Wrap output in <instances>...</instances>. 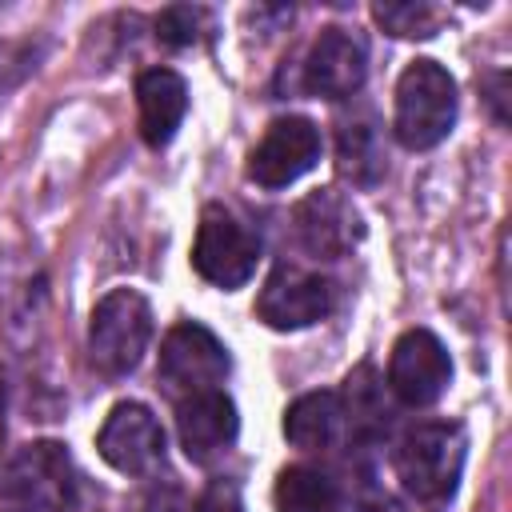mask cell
Segmentation results:
<instances>
[{
    "instance_id": "7a4b0ae2",
    "label": "cell",
    "mask_w": 512,
    "mask_h": 512,
    "mask_svg": "<svg viewBox=\"0 0 512 512\" xmlns=\"http://www.w3.org/2000/svg\"><path fill=\"white\" fill-rule=\"evenodd\" d=\"M76 468L64 444L36 440L0 460V512H72Z\"/></svg>"
},
{
    "instance_id": "44dd1931",
    "label": "cell",
    "mask_w": 512,
    "mask_h": 512,
    "mask_svg": "<svg viewBox=\"0 0 512 512\" xmlns=\"http://www.w3.org/2000/svg\"><path fill=\"white\" fill-rule=\"evenodd\" d=\"M44 56L40 40H0V96L24 84Z\"/></svg>"
},
{
    "instance_id": "52a82bcc",
    "label": "cell",
    "mask_w": 512,
    "mask_h": 512,
    "mask_svg": "<svg viewBox=\"0 0 512 512\" xmlns=\"http://www.w3.org/2000/svg\"><path fill=\"white\" fill-rule=\"evenodd\" d=\"M320 152H324V140H320V128L308 116H280L264 128L260 144L252 148L248 180L268 188V192L288 188L320 164Z\"/></svg>"
},
{
    "instance_id": "8fae6325",
    "label": "cell",
    "mask_w": 512,
    "mask_h": 512,
    "mask_svg": "<svg viewBox=\"0 0 512 512\" xmlns=\"http://www.w3.org/2000/svg\"><path fill=\"white\" fill-rule=\"evenodd\" d=\"M292 232H296L300 248L312 252L316 260H340L360 244L364 220L344 192L316 188L292 208Z\"/></svg>"
},
{
    "instance_id": "7c38bea8",
    "label": "cell",
    "mask_w": 512,
    "mask_h": 512,
    "mask_svg": "<svg viewBox=\"0 0 512 512\" xmlns=\"http://www.w3.org/2000/svg\"><path fill=\"white\" fill-rule=\"evenodd\" d=\"M364 76H368V52L364 40L348 28H324L300 64L304 92L320 100H348L352 92H360Z\"/></svg>"
},
{
    "instance_id": "e0dca14e",
    "label": "cell",
    "mask_w": 512,
    "mask_h": 512,
    "mask_svg": "<svg viewBox=\"0 0 512 512\" xmlns=\"http://www.w3.org/2000/svg\"><path fill=\"white\" fill-rule=\"evenodd\" d=\"M384 380L376 376L372 364H360L356 372H348L344 392H340V408H344V424L352 436L360 440H376L388 432V400H384Z\"/></svg>"
},
{
    "instance_id": "cb8c5ba5",
    "label": "cell",
    "mask_w": 512,
    "mask_h": 512,
    "mask_svg": "<svg viewBox=\"0 0 512 512\" xmlns=\"http://www.w3.org/2000/svg\"><path fill=\"white\" fill-rule=\"evenodd\" d=\"M144 512H184V504H180V492H176V488H164V492H156V496L144 504Z\"/></svg>"
},
{
    "instance_id": "6da1fadb",
    "label": "cell",
    "mask_w": 512,
    "mask_h": 512,
    "mask_svg": "<svg viewBox=\"0 0 512 512\" xmlns=\"http://www.w3.org/2000/svg\"><path fill=\"white\" fill-rule=\"evenodd\" d=\"M456 80L440 60H412L396 80L392 132L408 152L436 148L456 124Z\"/></svg>"
},
{
    "instance_id": "30bf717a",
    "label": "cell",
    "mask_w": 512,
    "mask_h": 512,
    "mask_svg": "<svg viewBox=\"0 0 512 512\" xmlns=\"http://www.w3.org/2000/svg\"><path fill=\"white\" fill-rule=\"evenodd\" d=\"M96 452L124 476H148L164 464V428L140 400H120L96 432Z\"/></svg>"
},
{
    "instance_id": "5b68a950",
    "label": "cell",
    "mask_w": 512,
    "mask_h": 512,
    "mask_svg": "<svg viewBox=\"0 0 512 512\" xmlns=\"http://www.w3.org/2000/svg\"><path fill=\"white\" fill-rule=\"evenodd\" d=\"M260 264V236L232 216L224 204H208L196 224V244H192V268L200 280L212 288H244Z\"/></svg>"
},
{
    "instance_id": "5bb4252c",
    "label": "cell",
    "mask_w": 512,
    "mask_h": 512,
    "mask_svg": "<svg viewBox=\"0 0 512 512\" xmlns=\"http://www.w3.org/2000/svg\"><path fill=\"white\" fill-rule=\"evenodd\" d=\"M136 104H140V136L148 148H164L188 112V84L172 68H148L136 80Z\"/></svg>"
},
{
    "instance_id": "4fadbf2b",
    "label": "cell",
    "mask_w": 512,
    "mask_h": 512,
    "mask_svg": "<svg viewBox=\"0 0 512 512\" xmlns=\"http://www.w3.org/2000/svg\"><path fill=\"white\" fill-rule=\"evenodd\" d=\"M236 432H240L236 404L220 388L176 400V436H180V448L192 464L220 460L236 444Z\"/></svg>"
},
{
    "instance_id": "ba28073f",
    "label": "cell",
    "mask_w": 512,
    "mask_h": 512,
    "mask_svg": "<svg viewBox=\"0 0 512 512\" xmlns=\"http://www.w3.org/2000/svg\"><path fill=\"white\" fill-rule=\"evenodd\" d=\"M452 384V356L428 328H408L388 356V392L404 408L436 404Z\"/></svg>"
},
{
    "instance_id": "603a6c76",
    "label": "cell",
    "mask_w": 512,
    "mask_h": 512,
    "mask_svg": "<svg viewBox=\"0 0 512 512\" xmlns=\"http://www.w3.org/2000/svg\"><path fill=\"white\" fill-rule=\"evenodd\" d=\"M192 512H244L240 488H236L232 480H212V484H208V488L196 496Z\"/></svg>"
},
{
    "instance_id": "ac0fdd59",
    "label": "cell",
    "mask_w": 512,
    "mask_h": 512,
    "mask_svg": "<svg viewBox=\"0 0 512 512\" xmlns=\"http://www.w3.org/2000/svg\"><path fill=\"white\" fill-rule=\"evenodd\" d=\"M336 480L312 464H292L276 476L272 504L276 512H332L336 508Z\"/></svg>"
},
{
    "instance_id": "2e32d148",
    "label": "cell",
    "mask_w": 512,
    "mask_h": 512,
    "mask_svg": "<svg viewBox=\"0 0 512 512\" xmlns=\"http://www.w3.org/2000/svg\"><path fill=\"white\" fill-rule=\"evenodd\" d=\"M344 428V408H340V392H304L284 408V436L292 448L300 452H320L332 448L336 436Z\"/></svg>"
},
{
    "instance_id": "3957f363",
    "label": "cell",
    "mask_w": 512,
    "mask_h": 512,
    "mask_svg": "<svg viewBox=\"0 0 512 512\" xmlns=\"http://www.w3.org/2000/svg\"><path fill=\"white\" fill-rule=\"evenodd\" d=\"M464 456H468L464 428L456 420H428L400 436L392 464H396V476L408 496H416L424 504H440L456 492Z\"/></svg>"
},
{
    "instance_id": "7402d4cb",
    "label": "cell",
    "mask_w": 512,
    "mask_h": 512,
    "mask_svg": "<svg viewBox=\"0 0 512 512\" xmlns=\"http://www.w3.org/2000/svg\"><path fill=\"white\" fill-rule=\"evenodd\" d=\"M332 512H404V504L392 492H384V488L360 484L352 496H336V508Z\"/></svg>"
},
{
    "instance_id": "d6986e66",
    "label": "cell",
    "mask_w": 512,
    "mask_h": 512,
    "mask_svg": "<svg viewBox=\"0 0 512 512\" xmlns=\"http://www.w3.org/2000/svg\"><path fill=\"white\" fill-rule=\"evenodd\" d=\"M372 16L388 36H400V40H428L436 36V24H440V12L432 4H412V0L376 4Z\"/></svg>"
},
{
    "instance_id": "ffe728a7",
    "label": "cell",
    "mask_w": 512,
    "mask_h": 512,
    "mask_svg": "<svg viewBox=\"0 0 512 512\" xmlns=\"http://www.w3.org/2000/svg\"><path fill=\"white\" fill-rule=\"evenodd\" d=\"M204 32H212V12L196 8V4H172L156 16V40L168 48H192L196 40H204Z\"/></svg>"
},
{
    "instance_id": "9c48e42d",
    "label": "cell",
    "mask_w": 512,
    "mask_h": 512,
    "mask_svg": "<svg viewBox=\"0 0 512 512\" xmlns=\"http://www.w3.org/2000/svg\"><path fill=\"white\" fill-rule=\"evenodd\" d=\"M332 312V284L320 272L276 264L256 296V316L276 332H300Z\"/></svg>"
},
{
    "instance_id": "8992f818",
    "label": "cell",
    "mask_w": 512,
    "mask_h": 512,
    "mask_svg": "<svg viewBox=\"0 0 512 512\" xmlns=\"http://www.w3.org/2000/svg\"><path fill=\"white\" fill-rule=\"evenodd\" d=\"M228 368H232V356L224 340L196 320H180L176 328H168L160 344L156 380L172 400H184V396L212 392L216 384H224Z\"/></svg>"
},
{
    "instance_id": "9a60e30c",
    "label": "cell",
    "mask_w": 512,
    "mask_h": 512,
    "mask_svg": "<svg viewBox=\"0 0 512 512\" xmlns=\"http://www.w3.org/2000/svg\"><path fill=\"white\" fill-rule=\"evenodd\" d=\"M388 156L380 144V124L360 112L336 124V172L340 180L356 184V188H376L384 180Z\"/></svg>"
},
{
    "instance_id": "277c9868",
    "label": "cell",
    "mask_w": 512,
    "mask_h": 512,
    "mask_svg": "<svg viewBox=\"0 0 512 512\" xmlns=\"http://www.w3.org/2000/svg\"><path fill=\"white\" fill-rule=\"evenodd\" d=\"M152 340V304L136 288H112L88 320V360L104 376H128Z\"/></svg>"
}]
</instances>
